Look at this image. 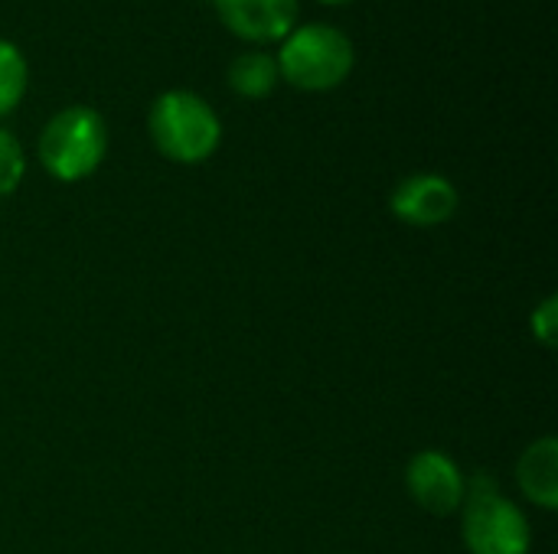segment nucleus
I'll list each match as a JSON object with an SVG mask.
<instances>
[{"label":"nucleus","mask_w":558,"mask_h":554,"mask_svg":"<svg viewBox=\"0 0 558 554\" xmlns=\"http://www.w3.org/2000/svg\"><path fill=\"white\" fill-rule=\"evenodd\" d=\"M147 131L154 147L173 163H203L222 140L216 108L190 88L160 91L147 111Z\"/></svg>","instance_id":"1"},{"label":"nucleus","mask_w":558,"mask_h":554,"mask_svg":"<svg viewBox=\"0 0 558 554\" xmlns=\"http://www.w3.org/2000/svg\"><path fill=\"white\" fill-rule=\"evenodd\" d=\"M275 62L288 85L301 91H330L350 78L356 49L333 23H301L281 39Z\"/></svg>","instance_id":"2"},{"label":"nucleus","mask_w":558,"mask_h":554,"mask_svg":"<svg viewBox=\"0 0 558 554\" xmlns=\"http://www.w3.org/2000/svg\"><path fill=\"white\" fill-rule=\"evenodd\" d=\"M458 513L471 554H530V519L513 500L504 496L494 473H474L464 483V503Z\"/></svg>","instance_id":"3"},{"label":"nucleus","mask_w":558,"mask_h":554,"mask_svg":"<svg viewBox=\"0 0 558 554\" xmlns=\"http://www.w3.org/2000/svg\"><path fill=\"white\" fill-rule=\"evenodd\" d=\"M36 153L52 180H88L108 153V124L95 108L69 104L43 124Z\"/></svg>","instance_id":"4"},{"label":"nucleus","mask_w":558,"mask_h":554,"mask_svg":"<svg viewBox=\"0 0 558 554\" xmlns=\"http://www.w3.org/2000/svg\"><path fill=\"white\" fill-rule=\"evenodd\" d=\"M464 483L468 477L461 473V467L441 454V451H418L409 467H405V490L415 500L418 509H425L428 516H454L464 503Z\"/></svg>","instance_id":"5"},{"label":"nucleus","mask_w":558,"mask_h":554,"mask_svg":"<svg viewBox=\"0 0 558 554\" xmlns=\"http://www.w3.org/2000/svg\"><path fill=\"white\" fill-rule=\"evenodd\" d=\"M458 189L441 173H412L396 183L389 196V209L399 222L412 229H435L454 219L458 212Z\"/></svg>","instance_id":"6"},{"label":"nucleus","mask_w":558,"mask_h":554,"mask_svg":"<svg viewBox=\"0 0 558 554\" xmlns=\"http://www.w3.org/2000/svg\"><path fill=\"white\" fill-rule=\"evenodd\" d=\"M219 20L248 42H281L298 26V0H213Z\"/></svg>","instance_id":"7"},{"label":"nucleus","mask_w":558,"mask_h":554,"mask_svg":"<svg viewBox=\"0 0 558 554\" xmlns=\"http://www.w3.org/2000/svg\"><path fill=\"white\" fill-rule=\"evenodd\" d=\"M517 487L520 493L546 509L556 513L558 509V441L556 438H539L533 441L520 460H517Z\"/></svg>","instance_id":"8"},{"label":"nucleus","mask_w":558,"mask_h":554,"mask_svg":"<svg viewBox=\"0 0 558 554\" xmlns=\"http://www.w3.org/2000/svg\"><path fill=\"white\" fill-rule=\"evenodd\" d=\"M229 88L239 95V98H248V101H262L275 91V85L281 82V72H278V62L271 52L265 49H248V52H239L232 62H229Z\"/></svg>","instance_id":"9"},{"label":"nucleus","mask_w":558,"mask_h":554,"mask_svg":"<svg viewBox=\"0 0 558 554\" xmlns=\"http://www.w3.org/2000/svg\"><path fill=\"white\" fill-rule=\"evenodd\" d=\"M26 85H29L26 56L20 52L16 42H10V39L0 36V118L10 114L23 101Z\"/></svg>","instance_id":"10"},{"label":"nucleus","mask_w":558,"mask_h":554,"mask_svg":"<svg viewBox=\"0 0 558 554\" xmlns=\"http://www.w3.org/2000/svg\"><path fill=\"white\" fill-rule=\"evenodd\" d=\"M26 176V153L23 144L16 140V134H10L7 127H0V196H10L20 189Z\"/></svg>","instance_id":"11"},{"label":"nucleus","mask_w":558,"mask_h":554,"mask_svg":"<svg viewBox=\"0 0 558 554\" xmlns=\"http://www.w3.org/2000/svg\"><path fill=\"white\" fill-rule=\"evenodd\" d=\"M530 330H533V336L546 346V349H553L556 346V336H558V300L556 297H546L536 310H533V320H530Z\"/></svg>","instance_id":"12"},{"label":"nucleus","mask_w":558,"mask_h":554,"mask_svg":"<svg viewBox=\"0 0 558 554\" xmlns=\"http://www.w3.org/2000/svg\"><path fill=\"white\" fill-rule=\"evenodd\" d=\"M320 3H330V7H337V3H350V0H320Z\"/></svg>","instance_id":"13"}]
</instances>
